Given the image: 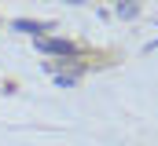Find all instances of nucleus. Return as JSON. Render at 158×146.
<instances>
[{"mask_svg":"<svg viewBox=\"0 0 158 146\" xmlns=\"http://www.w3.org/2000/svg\"><path fill=\"white\" fill-rule=\"evenodd\" d=\"M33 44H37V51H48V55H77V48H74V40H63V36H33Z\"/></svg>","mask_w":158,"mask_h":146,"instance_id":"obj_1","label":"nucleus"},{"mask_svg":"<svg viewBox=\"0 0 158 146\" xmlns=\"http://www.w3.org/2000/svg\"><path fill=\"white\" fill-rule=\"evenodd\" d=\"M15 29H26V33H44V29H48V26H44V22H33V18H19V22H15Z\"/></svg>","mask_w":158,"mask_h":146,"instance_id":"obj_2","label":"nucleus"},{"mask_svg":"<svg viewBox=\"0 0 158 146\" xmlns=\"http://www.w3.org/2000/svg\"><path fill=\"white\" fill-rule=\"evenodd\" d=\"M118 18H136V4H118Z\"/></svg>","mask_w":158,"mask_h":146,"instance_id":"obj_3","label":"nucleus"},{"mask_svg":"<svg viewBox=\"0 0 158 146\" xmlns=\"http://www.w3.org/2000/svg\"><path fill=\"white\" fill-rule=\"evenodd\" d=\"M155 48H158V40H151V44H147V51H155Z\"/></svg>","mask_w":158,"mask_h":146,"instance_id":"obj_4","label":"nucleus"}]
</instances>
